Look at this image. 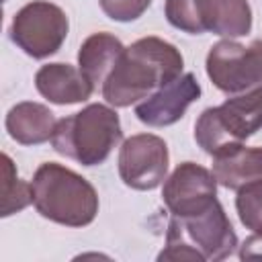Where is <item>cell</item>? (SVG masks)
Masks as SVG:
<instances>
[{"instance_id": "obj_14", "label": "cell", "mask_w": 262, "mask_h": 262, "mask_svg": "<svg viewBox=\"0 0 262 262\" xmlns=\"http://www.w3.org/2000/svg\"><path fill=\"white\" fill-rule=\"evenodd\" d=\"M123 51H125V45L115 35H111V33H92L80 45L78 68L92 82L94 88L98 84L102 86Z\"/></svg>"}, {"instance_id": "obj_8", "label": "cell", "mask_w": 262, "mask_h": 262, "mask_svg": "<svg viewBox=\"0 0 262 262\" xmlns=\"http://www.w3.org/2000/svg\"><path fill=\"white\" fill-rule=\"evenodd\" d=\"M162 201L172 217H194L217 201V178L201 164L182 162L164 180Z\"/></svg>"}, {"instance_id": "obj_2", "label": "cell", "mask_w": 262, "mask_h": 262, "mask_svg": "<svg viewBox=\"0 0 262 262\" xmlns=\"http://www.w3.org/2000/svg\"><path fill=\"white\" fill-rule=\"evenodd\" d=\"M37 213L66 227H86L96 219L98 194L94 186L57 162L41 164L31 180Z\"/></svg>"}, {"instance_id": "obj_7", "label": "cell", "mask_w": 262, "mask_h": 262, "mask_svg": "<svg viewBox=\"0 0 262 262\" xmlns=\"http://www.w3.org/2000/svg\"><path fill=\"white\" fill-rule=\"evenodd\" d=\"M119 176L133 190H154L168 174L170 154L162 137L137 133L123 141L119 149Z\"/></svg>"}, {"instance_id": "obj_16", "label": "cell", "mask_w": 262, "mask_h": 262, "mask_svg": "<svg viewBox=\"0 0 262 262\" xmlns=\"http://www.w3.org/2000/svg\"><path fill=\"white\" fill-rule=\"evenodd\" d=\"M0 194H2V207H0L2 217H10L33 203L31 182H25L18 178L14 164L6 154H2V192Z\"/></svg>"}, {"instance_id": "obj_1", "label": "cell", "mask_w": 262, "mask_h": 262, "mask_svg": "<svg viewBox=\"0 0 262 262\" xmlns=\"http://www.w3.org/2000/svg\"><path fill=\"white\" fill-rule=\"evenodd\" d=\"M182 68V53L172 43L154 35L141 37L121 53L102 84V98L115 108L131 106L176 80Z\"/></svg>"}, {"instance_id": "obj_13", "label": "cell", "mask_w": 262, "mask_h": 262, "mask_svg": "<svg viewBox=\"0 0 262 262\" xmlns=\"http://www.w3.org/2000/svg\"><path fill=\"white\" fill-rule=\"evenodd\" d=\"M205 31L219 37H244L252 29L248 0H196Z\"/></svg>"}, {"instance_id": "obj_12", "label": "cell", "mask_w": 262, "mask_h": 262, "mask_svg": "<svg viewBox=\"0 0 262 262\" xmlns=\"http://www.w3.org/2000/svg\"><path fill=\"white\" fill-rule=\"evenodd\" d=\"M6 131L20 145H41L51 141L57 119L55 115L39 102H18L6 115Z\"/></svg>"}, {"instance_id": "obj_6", "label": "cell", "mask_w": 262, "mask_h": 262, "mask_svg": "<svg viewBox=\"0 0 262 262\" xmlns=\"http://www.w3.org/2000/svg\"><path fill=\"white\" fill-rule=\"evenodd\" d=\"M207 76L215 88L225 94H239L262 86V39L248 47L221 39L207 53Z\"/></svg>"}, {"instance_id": "obj_18", "label": "cell", "mask_w": 262, "mask_h": 262, "mask_svg": "<svg viewBox=\"0 0 262 262\" xmlns=\"http://www.w3.org/2000/svg\"><path fill=\"white\" fill-rule=\"evenodd\" d=\"M164 14L174 29H180L188 35L205 33L196 0H166L164 2Z\"/></svg>"}, {"instance_id": "obj_19", "label": "cell", "mask_w": 262, "mask_h": 262, "mask_svg": "<svg viewBox=\"0 0 262 262\" xmlns=\"http://www.w3.org/2000/svg\"><path fill=\"white\" fill-rule=\"evenodd\" d=\"M102 12L117 23H131L139 18L151 4V0H98Z\"/></svg>"}, {"instance_id": "obj_10", "label": "cell", "mask_w": 262, "mask_h": 262, "mask_svg": "<svg viewBox=\"0 0 262 262\" xmlns=\"http://www.w3.org/2000/svg\"><path fill=\"white\" fill-rule=\"evenodd\" d=\"M199 98L201 84L194 74L186 72L141 100L135 106V117L147 127H168L180 121L186 108Z\"/></svg>"}, {"instance_id": "obj_9", "label": "cell", "mask_w": 262, "mask_h": 262, "mask_svg": "<svg viewBox=\"0 0 262 262\" xmlns=\"http://www.w3.org/2000/svg\"><path fill=\"white\" fill-rule=\"evenodd\" d=\"M174 219L182 235L205 260H225L237 248V235L219 201L194 217Z\"/></svg>"}, {"instance_id": "obj_20", "label": "cell", "mask_w": 262, "mask_h": 262, "mask_svg": "<svg viewBox=\"0 0 262 262\" xmlns=\"http://www.w3.org/2000/svg\"><path fill=\"white\" fill-rule=\"evenodd\" d=\"M239 258H262V235L252 233L239 248Z\"/></svg>"}, {"instance_id": "obj_5", "label": "cell", "mask_w": 262, "mask_h": 262, "mask_svg": "<svg viewBox=\"0 0 262 262\" xmlns=\"http://www.w3.org/2000/svg\"><path fill=\"white\" fill-rule=\"evenodd\" d=\"M70 31L66 12L47 0H33L25 4L12 18L10 39L27 55L45 59L59 51Z\"/></svg>"}, {"instance_id": "obj_17", "label": "cell", "mask_w": 262, "mask_h": 262, "mask_svg": "<svg viewBox=\"0 0 262 262\" xmlns=\"http://www.w3.org/2000/svg\"><path fill=\"white\" fill-rule=\"evenodd\" d=\"M235 196V211L246 229L262 235V180H252L239 186Z\"/></svg>"}, {"instance_id": "obj_15", "label": "cell", "mask_w": 262, "mask_h": 262, "mask_svg": "<svg viewBox=\"0 0 262 262\" xmlns=\"http://www.w3.org/2000/svg\"><path fill=\"white\" fill-rule=\"evenodd\" d=\"M213 174L217 184L229 190H237L252 180H262V147L237 145L213 158Z\"/></svg>"}, {"instance_id": "obj_3", "label": "cell", "mask_w": 262, "mask_h": 262, "mask_svg": "<svg viewBox=\"0 0 262 262\" xmlns=\"http://www.w3.org/2000/svg\"><path fill=\"white\" fill-rule=\"evenodd\" d=\"M123 139L121 119L115 108L92 102L57 121L51 145L57 154L82 164H102Z\"/></svg>"}, {"instance_id": "obj_4", "label": "cell", "mask_w": 262, "mask_h": 262, "mask_svg": "<svg viewBox=\"0 0 262 262\" xmlns=\"http://www.w3.org/2000/svg\"><path fill=\"white\" fill-rule=\"evenodd\" d=\"M262 129V86L233 94L219 106L205 108L194 121V141L217 158Z\"/></svg>"}, {"instance_id": "obj_11", "label": "cell", "mask_w": 262, "mask_h": 262, "mask_svg": "<svg viewBox=\"0 0 262 262\" xmlns=\"http://www.w3.org/2000/svg\"><path fill=\"white\" fill-rule=\"evenodd\" d=\"M37 92L53 104H78L92 96L94 86L80 68L70 63H45L35 74Z\"/></svg>"}]
</instances>
